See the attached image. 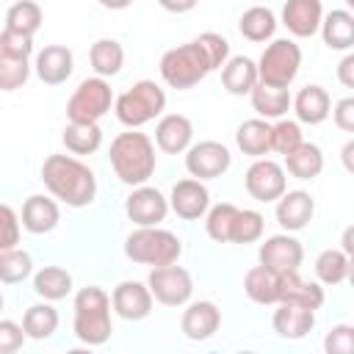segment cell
<instances>
[{"label":"cell","mask_w":354,"mask_h":354,"mask_svg":"<svg viewBox=\"0 0 354 354\" xmlns=\"http://www.w3.org/2000/svg\"><path fill=\"white\" fill-rule=\"evenodd\" d=\"M343 3H346V6H354V0H343Z\"/></svg>","instance_id":"54"},{"label":"cell","mask_w":354,"mask_h":354,"mask_svg":"<svg viewBox=\"0 0 354 354\" xmlns=\"http://www.w3.org/2000/svg\"><path fill=\"white\" fill-rule=\"evenodd\" d=\"M351 152H354V141H346V147H343V166H346L348 171H354V163H351Z\"/></svg>","instance_id":"52"},{"label":"cell","mask_w":354,"mask_h":354,"mask_svg":"<svg viewBox=\"0 0 354 354\" xmlns=\"http://www.w3.org/2000/svg\"><path fill=\"white\" fill-rule=\"evenodd\" d=\"M124 257L138 266H169L183 257V241L160 224L138 227L124 241Z\"/></svg>","instance_id":"4"},{"label":"cell","mask_w":354,"mask_h":354,"mask_svg":"<svg viewBox=\"0 0 354 354\" xmlns=\"http://www.w3.org/2000/svg\"><path fill=\"white\" fill-rule=\"evenodd\" d=\"M22 230H28L30 235H44V232H53L61 221V207H58V199L53 196H44V194H30L25 202H22Z\"/></svg>","instance_id":"20"},{"label":"cell","mask_w":354,"mask_h":354,"mask_svg":"<svg viewBox=\"0 0 354 354\" xmlns=\"http://www.w3.org/2000/svg\"><path fill=\"white\" fill-rule=\"evenodd\" d=\"M199 0H158V6L169 14H188L191 8H196Z\"/></svg>","instance_id":"50"},{"label":"cell","mask_w":354,"mask_h":354,"mask_svg":"<svg viewBox=\"0 0 354 354\" xmlns=\"http://www.w3.org/2000/svg\"><path fill=\"white\" fill-rule=\"evenodd\" d=\"M0 53L3 55H11V58H30V53H33V36L19 33V30H11V28H3V33H0Z\"/></svg>","instance_id":"45"},{"label":"cell","mask_w":354,"mask_h":354,"mask_svg":"<svg viewBox=\"0 0 354 354\" xmlns=\"http://www.w3.org/2000/svg\"><path fill=\"white\" fill-rule=\"evenodd\" d=\"M58 310L53 307V301H36L22 313V329L28 340H47L55 335L58 329Z\"/></svg>","instance_id":"32"},{"label":"cell","mask_w":354,"mask_h":354,"mask_svg":"<svg viewBox=\"0 0 354 354\" xmlns=\"http://www.w3.org/2000/svg\"><path fill=\"white\" fill-rule=\"evenodd\" d=\"M301 69V47L293 39H271L257 61V83L290 88Z\"/></svg>","instance_id":"7"},{"label":"cell","mask_w":354,"mask_h":354,"mask_svg":"<svg viewBox=\"0 0 354 354\" xmlns=\"http://www.w3.org/2000/svg\"><path fill=\"white\" fill-rule=\"evenodd\" d=\"M321 19H324V3L321 0H285V6H282V25L296 39L315 36Z\"/></svg>","instance_id":"19"},{"label":"cell","mask_w":354,"mask_h":354,"mask_svg":"<svg viewBox=\"0 0 354 354\" xmlns=\"http://www.w3.org/2000/svg\"><path fill=\"white\" fill-rule=\"evenodd\" d=\"M290 88H279V86H266V83H257L252 91H249V100H252V108L257 111L260 119H282L288 111H290Z\"/></svg>","instance_id":"29"},{"label":"cell","mask_w":354,"mask_h":354,"mask_svg":"<svg viewBox=\"0 0 354 354\" xmlns=\"http://www.w3.org/2000/svg\"><path fill=\"white\" fill-rule=\"evenodd\" d=\"M102 8H108V11H122V8H127V6H133V0H97Z\"/></svg>","instance_id":"51"},{"label":"cell","mask_w":354,"mask_h":354,"mask_svg":"<svg viewBox=\"0 0 354 354\" xmlns=\"http://www.w3.org/2000/svg\"><path fill=\"white\" fill-rule=\"evenodd\" d=\"M282 169L296 180H315L324 171V152H321L318 144L301 141L296 149H290L285 155V166Z\"/></svg>","instance_id":"28"},{"label":"cell","mask_w":354,"mask_h":354,"mask_svg":"<svg viewBox=\"0 0 354 354\" xmlns=\"http://www.w3.org/2000/svg\"><path fill=\"white\" fill-rule=\"evenodd\" d=\"M183 318H180V329L188 340H207L218 332L221 326V310L210 301V299H199V301H185L183 304Z\"/></svg>","instance_id":"16"},{"label":"cell","mask_w":354,"mask_h":354,"mask_svg":"<svg viewBox=\"0 0 354 354\" xmlns=\"http://www.w3.org/2000/svg\"><path fill=\"white\" fill-rule=\"evenodd\" d=\"M351 274V254H346L343 249H324L315 257V277L321 285H343Z\"/></svg>","instance_id":"36"},{"label":"cell","mask_w":354,"mask_h":354,"mask_svg":"<svg viewBox=\"0 0 354 354\" xmlns=\"http://www.w3.org/2000/svg\"><path fill=\"white\" fill-rule=\"evenodd\" d=\"M343 252H346V254L354 252V243H351V227H346V232H343Z\"/></svg>","instance_id":"53"},{"label":"cell","mask_w":354,"mask_h":354,"mask_svg":"<svg viewBox=\"0 0 354 354\" xmlns=\"http://www.w3.org/2000/svg\"><path fill=\"white\" fill-rule=\"evenodd\" d=\"M315 216V199L307 191H285L277 199V221L285 232H299L310 227Z\"/></svg>","instance_id":"21"},{"label":"cell","mask_w":354,"mask_h":354,"mask_svg":"<svg viewBox=\"0 0 354 354\" xmlns=\"http://www.w3.org/2000/svg\"><path fill=\"white\" fill-rule=\"evenodd\" d=\"M232 166V155L221 141H199L185 149V171L196 180H216Z\"/></svg>","instance_id":"11"},{"label":"cell","mask_w":354,"mask_h":354,"mask_svg":"<svg viewBox=\"0 0 354 354\" xmlns=\"http://www.w3.org/2000/svg\"><path fill=\"white\" fill-rule=\"evenodd\" d=\"M290 108L296 113V122L299 124H321L329 119V111H332V100H329V91L318 83H310L304 88H299L296 97H290Z\"/></svg>","instance_id":"23"},{"label":"cell","mask_w":354,"mask_h":354,"mask_svg":"<svg viewBox=\"0 0 354 354\" xmlns=\"http://www.w3.org/2000/svg\"><path fill=\"white\" fill-rule=\"evenodd\" d=\"M166 111V91L155 80H138L113 97V113L124 127H144Z\"/></svg>","instance_id":"6"},{"label":"cell","mask_w":354,"mask_h":354,"mask_svg":"<svg viewBox=\"0 0 354 354\" xmlns=\"http://www.w3.org/2000/svg\"><path fill=\"white\" fill-rule=\"evenodd\" d=\"M33 290L44 301H61L72 293V274L61 266H44L33 274Z\"/></svg>","instance_id":"34"},{"label":"cell","mask_w":354,"mask_h":354,"mask_svg":"<svg viewBox=\"0 0 354 354\" xmlns=\"http://www.w3.org/2000/svg\"><path fill=\"white\" fill-rule=\"evenodd\" d=\"M113 108V88L108 77H86L77 83L72 97L66 100V119L69 122H100Z\"/></svg>","instance_id":"8"},{"label":"cell","mask_w":354,"mask_h":354,"mask_svg":"<svg viewBox=\"0 0 354 354\" xmlns=\"http://www.w3.org/2000/svg\"><path fill=\"white\" fill-rule=\"evenodd\" d=\"M271 324L282 340H301L315 326V310L301 307V304H290V301H279Z\"/></svg>","instance_id":"22"},{"label":"cell","mask_w":354,"mask_h":354,"mask_svg":"<svg viewBox=\"0 0 354 354\" xmlns=\"http://www.w3.org/2000/svg\"><path fill=\"white\" fill-rule=\"evenodd\" d=\"M263 230H266V218L260 210L238 207L230 224V243H254L263 238Z\"/></svg>","instance_id":"38"},{"label":"cell","mask_w":354,"mask_h":354,"mask_svg":"<svg viewBox=\"0 0 354 354\" xmlns=\"http://www.w3.org/2000/svg\"><path fill=\"white\" fill-rule=\"evenodd\" d=\"M196 41H199V47H202V53H205V58H207V64H210V72H213V69H221L224 61L230 58V41H227L221 33H213V30L199 33Z\"/></svg>","instance_id":"43"},{"label":"cell","mask_w":354,"mask_h":354,"mask_svg":"<svg viewBox=\"0 0 354 354\" xmlns=\"http://www.w3.org/2000/svg\"><path fill=\"white\" fill-rule=\"evenodd\" d=\"M147 288L152 299L163 307H183L194 296V279L188 268L169 263V266H152L147 274Z\"/></svg>","instance_id":"9"},{"label":"cell","mask_w":354,"mask_h":354,"mask_svg":"<svg viewBox=\"0 0 354 354\" xmlns=\"http://www.w3.org/2000/svg\"><path fill=\"white\" fill-rule=\"evenodd\" d=\"M337 80L346 86V88H354V53L348 50L343 58H340V64H337Z\"/></svg>","instance_id":"49"},{"label":"cell","mask_w":354,"mask_h":354,"mask_svg":"<svg viewBox=\"0 0 354 354\" xmlns=\"http://www.w3.org/2000/svg\"><path fill=\"white\" fill-rule=\"evenodd\" d=\"M108 158H111V169L113 174L136 188V185H144L155 169H158V155H155V141L141 133L138 127H127L124 133H119L113 141H111V149H108Z\"/></svg>","instance_id":"2"},{"label":"cell","mask_w":354,"mask_h":354,"mask_svg":"<svg viewBox=\"0 0 354 354\" xmlns=\"http://www.w3.org/2000/svg\"><path fill=\"white\" fill-rule=\"evenodd\" d=\"M332 122L343 133H354V97H343L332 105Z\"/></svg>","instance_id":"48"},{"label":"cell","mask_w":354,"mask_h":354,"mask_svg":"<svg viewBox=\"0 0 354 354\" xmlns=\"http://www.w3.org/2000/svg\"><path fill=\"white\" fill-rule=\"evenodd\" d=\"M235 144L249 158H266L271 152V122L268 119H246L235 130Z\"/></svg>","instance_id":"27"},{"label":"cell","mask_w":354,"mask_h":354,"mask_svg":"<svg viewBox=\"0 0 354 354\" xmlns=\"http://www.w3.org/2000/svg\"><path fill=\"white\" fill-rule=\"evenodd\" d=\"M238 30H241L243 39H249V41H254V44L268 41V39H274V33H277V14H274L268 6H252V8H246V11L241 14Z\"/></svg>","instance_id":"33"},{"label":"cell","mask_w":354,"mask_h":354,"mask_svg":"<svg viewBox=\"0 0 354 354\" xmlns=\"http://www.w3.org/2000/svg\"><path fill=\"white\" fill-rule=\"evenodd\" d=\"M304 141V133H301V124L296 119H277L271 124V152H279V155H288L290 149H296L299 144Z\"/></svg>","instance_id":"41"},{"label":"cell","mask_w":354,"mask_h":354,"mask_svg":"<svg viewBox=\"0 0 354 354\" xmlns=\"http://www.w3.org/2000/svg\"><path fill=\"white\" fill-rule=\"evenodd\" d=\"M33 274V257L14 246V249H3L0 252V282L3 285H19Z\"/></svg>","instance_id":"39"},{"label":"cell","mask_w":354,"mask_h":354,"mask_svg":"<svg viewBox=\"0 0 354 354\" xmlns=\"http://www.w3.org/2000/svg\"><path fill=\"white\" fill-rule=\"evenodd\" d=\"M235 210H238V205H232V202H218V205L207 207V213H205V232H207L210 241L230 243V224H232Z\"/></svg>","instance_id":"40"},{"label":"cell","mask_w":354,"mask_h":354,"mask_svg":"<svg viewBox=\"0 0 354 354\" xmlns=\"http://www.w3.org/2000/svg\"><path fill=\"white\" fill-rule=\"evenodd\" d=\"M166 199H169V210H174L183 221H199L210 207V191L196 177L177 180Z\"/></svg>","instance_id":"14"},{"label":"cell","mask_w":354,"mask_h":354,"mask_svg":"<svg viewBox=\"0 0 354 354\" xmlns=\"http://www.w3.org/2000/svg\"><path fill=\"white\" fill-rule=\"evenodd\" d=\"M61 141L72 155H94L102 147V127L100 122H69L61 133Z\"/></svg>","instance_id":"31"},{"label":"cell","mask_w":354,"mask_h":354,"mask_svg":"<svg viewBox=\"0 0 354 354\" xmlns=\"http://www.w3.org/2000/svg\"><path fill=\"white\" fill-rule=\"evenodd\" d=\"M194 144V122L183 113H160L155 124V147L166 155H180Z\"/></svg>","instance_id":"18"},{"label":"cell","mask_w":354,"mask_h":354,"mask_svg":"<svg viewBox=\"0 0 354 354\" xmlns=\"http://www.w3.org/2000/svg\"><path fill=\"white\" fill-rule=\"evenodd\" d=\"M25 329L22 324L11 321V318H0V354H14L25 346Z\"/></svg>","instance_id":"47"},{"label":"cell","mask_w":354,"mask_h":354,"mask_svg":"<svg viewBox=\"0 0 354 354\" xmlns=\"http://www.w3.org/2000/svg\"><path fill=\"white\" fill-rule=\"evenodd\" d=\"M279 301H290V304H301V307L318 310L326 301V293H324L321 282L301 279L299 271H290V274H282V296H279Z\"/></svg>","instance_id":"30"},{"label":"cell","mask_w":354,"mask_h":354,"mask_svg":"<svg viewBox=\"0 0 354 354\" xmlns=\"http://www.w3.org/2000/svg\"><path fill=\"white\" fill-rule=\"evenodd\" d=\"M124 213L136 227H158L169 216V199L155 185H136L124 199Z\"/></svg>","instance_id":"12"},{"label":"cell","mask_w":354,"mask_h":354,"mask_svg":"<svg viewBox=\"0 0 354 354\" xmlns=\"http://www.w3.org/2000/svg\"><path fill=\"white\" fill-rule=\"evenodd\" d=\"M41 22H44V11L36 0H17L6 11V28L28 33V36H33L41 28Z\"/></svg>","instance_id":"37"},{"label":"cell","mask_w":354,"mask_h":354,"mask_svg":"<svg viewBox=\"0 0 354 354\" xmlns=\"http://www.w3.org/2000/svg\"><path fill=\"white\" fill-rule=\"evenodd\" d=\"M30 64L28 58H11L0 53V91H17L28 83Z\"/></svg>","instance_id":"42"},{"label":"cell","mask_w":354,"mask_h":354,"mask_svg":"<svg viewBox=\"0 0 354 354\" xmlns=\"http://www.w3.org/2000/svg\"><path fill=\"white\" fill-rule=\"evenodd\" d=\"M152 293L147 282L122 279L111 293V310L124 321H144L152 313Z\"/></svg>","instance_id":"15"},{"label":"cell","mask_w":354,"mask_h":354,"mask_svg":"<svg viewBox=\"0 0 354 354\" xmlns=\"http://www.w3.org/2000/svg\"><path fill=\"white\" fill-rule=\"evenodd\" d=\"M41 183L50 196L66 207H88L97 199L94 171L75 155H47L41 163Z\"/></svg>","instance_id":"1"},{"label":"cell","mask_w":354,"mask_h":354,"mask_svg":"<svg viewBox=\"0 0 354 354\" xmlns=\"http://www.w3.org/2000/svg\"><path fill=\"white\" fill-rule=\"evenodd\" d=\"M243 293L254 301V304H279L282 296V274L260 266H252L243 274Z\"/></svg>","instance_id":"25"},{"label":"cell","mask_w":354,"mask_h":354,"mask_svg":"<svg viewBox=\"0 0 354 354\" xmlns=\"http://www.w3.org/2000/svg\"><path fill=\"white\" fill-rule=\"evenodd\" d=\"M160 77L169 88H177V91H188L194 88L196 83H202L210 72V64L199 47V41H185V44H177L171 50H166L160 55Z\"/></svg>","instance_id":"5"},{"label":"cell","mask_w":354,"mask_h":354,"mask_svg":"<svg viewBox=\"0 0 354 354\" xmlns=\"http://www.w3.org/2000/svg\"><path fill=\"white\" fill-rule=\"evenodd\" d=\"M19 238H22V221H19L17 210L11 205L0 202V252L19 246Z\"/></svg>","instance_id":"44"},{"label":"cell","mask_w":354,"mask_h":354,"mask_svg":"<svg viewBox=\"0 0 354 354\" xmlns=\"http://www.w3.org/2000/svg\"><path fill=\"white\" fill-rule=\"evenodd\" d=\"M326 354H351L354 351V326L351 324H335L324 337Z\"/></svg>","instance_id":"46"},{"label":"cell","mask_w":354,"mask_h":354,"mask_svg":"<svg viewBox=\"0 0 354 354\" xmlns=\"http://www.w3.org/2000/svg\"><path fill=\"white\" fill-rule=\"evenodd\" d=\"M243 188L257 202H266V205L277 202L288 191L285 169L277 160H271V158H254L252 166L243 174Z\"/></svg>","instance_id":"10"},{"label":"cell","mask_w":354,"mask_h":354,"mask_svg":"<svg viewBox=\"0 0 354 354\" xmlns=\"http://www.w3.org/2000/svg\"><path fill=\"white\" fill-rule=\"evenodd\" d=\"M257 260L277 271V274H290V271H299L301 260H304V246L296 235L290 232H279V235H271L260 243L257 249Z\"/></svg>","instance_id":"13"},{"label":"cell","mask_w":354,"mask_h":354,"mask_svg":"<svg viewBox=\"0 0 354 354\" xmlns=\"http://www.w3.org/2000/svg\"><path fill=\"white\" fill-rule=\"evenodd\" d=\"M318 30L329 50L348 53L354 47V14L348 8H332L329 14H324Z\"/></svg>","instance_id":"24"},{"label":"cell","mask_w":354,"mask_h":354,"mask_svg":"<svg viewBox=\"0 0 354 354\" xmlns=\"http://www.w3.org/2000/svg\"><path fill=\"white\" fill-rule=\"evenodd\" d=\"M72 332L86 346H102L108 343L113 332L111 321V296L100 285H86L75 293L72 301Z\"/></svg>","instance_id":"3"},{"label":"cell","mask_w":354,"mask_h":354,"mask_svg":"<svg viewBox=\"0 0 354 354\" xmlns=\"http://www.w3.org/2000/svg\"><path fill=\"white\" fill-rule=\"evenodd\" d=\"M0 310H3V290H0Z\"/></svg>","instance_id":"55"},{"label":"cell","mask_w":354,"mask_h":354,"mask_svg":"<svg viewBox=\"0 0 354 354\" xmlns=\"http://www.w3.org/2000/svg\"><path fill=\"white\" fill-rule=\"evenodd\" d=\"M88 64L94 69V75L100 77H113L122 72L124 66V47L116 39H97L88 50Z\"/></svg>","instance_id":"35"},{"label":"cell","mask_w":354,"mask_h":354,"mask_svg":"<svg viewBox=\"0 0 354 354\" xmlns=\"http://www.w3.org/2000/svg\"><path fill=\"white\" fill-rule=\"evenodd\" d=\"M33 69L44 86H61L69 80V75L75 69V55L66 44H47L36 53Z\"/></svg>","instance_id":"17"},{"label":"cell","mask_w":354,"mask_h":354,"mask_svg":"<svg viewBox=\"0 0 354 354\" xmlns=\"http://www.w3.org/2000/svg\"><path fill=\"white\" fill-rule=\"evenodd\" d=\"M221 86L235 97L249 94L257 86V64L246 55H230L221 66Z\"/></svg>","instance_id":"26"}]
</instances>
